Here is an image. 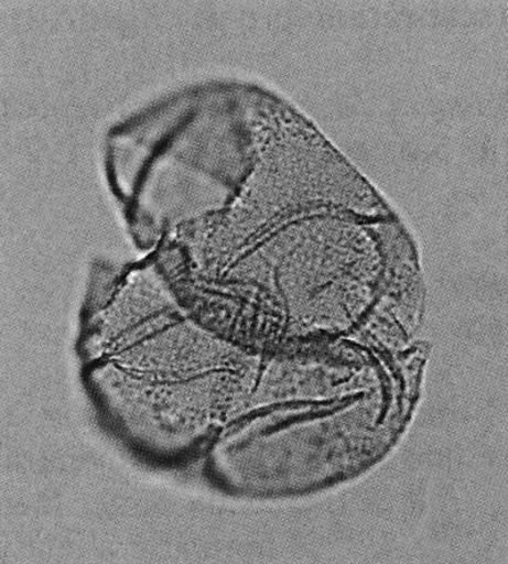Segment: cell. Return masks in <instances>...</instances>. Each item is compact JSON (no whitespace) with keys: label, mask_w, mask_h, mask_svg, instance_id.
I'll use <instances>...</instances> for the list:
<instances>
[{"label":"cell","mask_w":508,"mask_h":564,"mask_svg":"<svg viewBox=\"0 0 508 564\" xmlns=\"http://www.w3.org/2000/svg\"><path fill=\"white\" fill-rule=\"evenodd\" d=\"M77 355L108 433L141 462L170 469L205 455L245 411L268 362L196 319L158 264L91 282Z\"/></svg>","instance_id":"1"}]
</instances>
